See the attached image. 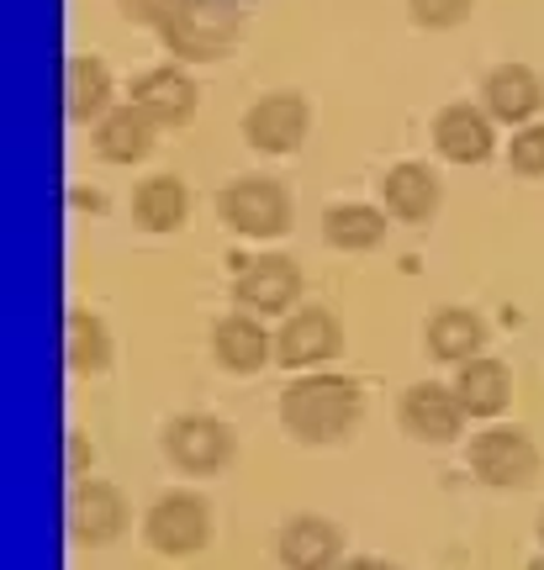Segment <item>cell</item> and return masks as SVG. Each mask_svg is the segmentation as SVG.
Instances as JSON below:
<instances>
[{
    "instance_id": "obj_12",
    "label": "cell",
    "mask_w": 544,
    "mask_h": 570,
    "mask_svg": "<svg viewBox=\"0 0 544 570\" xmlns=\"http://www.w3.org/2000/svg\"><path fill=\"white\" fill-rule=\"evenodd\" d=\"M275 560L285 570H339L343 566V529L323 512H297L275 533Z\"/></svg>"
},
{
    "instance_id": "obj_9",
    "label": "cell",
    "mask_w": 544,
    "mask_h": 570,
    "mask_svg": "<svg viewBox=\"0 0 544 570\" xmlns=\"http://www.w3.org/2000/svg\"><path fill=\"white\" fill-rule=\"evenodd\" d=\"M307 132H312V106L297 90H270V96H260L243 111V142L254 154H270V159L297 154L307 142Z\"/></svg>"
},
{
    "instance_id": "obj_16",
    "label": "cell",
    "mask_w": 544,
    "mask_h": 570,
    "mask_svg": "<svg viewBox=\"0 0 544 570\" xmlns=\"http://www.w3.org/2000/svg\"><path fill=\"white\" fill-rule=\"evenodd\" d=\"M212 360L227 375H260L275 360V333H264V323L254 312H233L212 327Z\"/></svg>"
},
{
    "instance_id": "obj_29",
    "label": "cell",
    "mask_w": 544,
    "mask_h": 570,
    "mask_svg": "<svg viewBox=\"0 0 544 570\" xmlns=\"http://www.w3.org/2000/svg\"><path fill=\"white\" fill-rule=\"evenodd\" d=\"M339 570H397V566H386V560H370V554H365V560H343Z\"/></svg>"
},
{
    "instance_id": "obj_8",
    "label": "cell",
    "mask_w": 544,
    "mask_h": 570,
    "mask_svg": "<svg viewBox=\"0 0 544 570\" xmlns=\"http://www.w3.org/2000/svg\"><path fill=\"white\" fill-rule=\"evenodd\" d=\"M343 354V323L328 306H291L275 327V365L285 370H323Z\"/></svg>"
},
{
    "instance_id": "obj_20",
    "label": "cell",
    "mask_w": 544,
    "mask_h": 570,
    "mask_svg": "<svg viewBox=\"0 0 544 570\" xmlns=\"http://www.w3.org/2000/svg\"><path fill=\"white\" fill-rule=\"evenodd\" d=\"M455 396H460L465 417H503L507 402H513V375H507L503 360L476 354V360L455 365Z\"/></svg>"
},
{
    "instance_id": "obj_2",
    "label": "cell",
    "mask_w": 544,
    "mask_h": 570,
    "mask_svg": "<svg viewBox=\"0 0 544 570\" xmlns=\"http://www.w3.org/2000/svg\"><path fill=\"white\" fill-rule=\"evenodd\" d=\"M154 32L164 53H175V63H217L243 38V6L239 0H175Z\"/></svg>"
},
{
    "instance_id": "obj_30",
    "label": "cell",
    "mask_w": 544,
    "mask_h": 570,
    "mask_svg": "<svg viewBox=\"0 0 544 570\" xmlns=\"http://www.w3.org/2000/svg\"><path fill=\"white\" fill-rule=\"evenodd\" d=\"M75 206H90V212H101V196H96V190H75Z\"/></svg>"
},
{
    "instance_id": "obj_26",
    "label": "cell",
    "mask_w": 544,
    "mask_h": 570,
    "mask_svg": "<svg viewBox=\"0 0 544 570\" xmlns=\"http://www.w3.org/2000/svg\"><path fill=\"white\" fill-rule=\"evenodd\" d=\"M407 11L418 27L428 32H449V27H460L470 11H476V0H407Z\"/></svg>"
},
{
    "instance_id": "obj_13",
    "label": "cell",
    "mask_w": 544,
    "mask_h": 570,
    "mask_svg": "<svg viewBox=\"0 0 544 570\" xmlns=\"http://www.w3.org/2000/svg\"><path fill=\"white\" fill-rule=\"evenodd\" d=\"M434 148L449 164H486L497 154V122H492V111L470 101H449L434 117Z\"/></svg>"
},
{
    "instance_id": "obj_3",
    "label": "cell",
    "mask_w": 544,
    "mask_h": 570,
    "mask_svg": "<svg viewBox=\"0 0 544 570\" xmlns=\"http://www.w3.org/2000/svg\"><path fill=\"white\" fill-rule=\"evenodd\" d=\"M217 217L239 238H254V244L285 238L291 233V190L281 180H270V175H239L233 185H222Z\"/></svg>"
},
{
    "instance_id": "obj_6",
    "label": "cell",
    "mask_w": 544,
    "mask_h": 570,
    "mask_svg": "<svg viewBox=\"0 0 544 570\" xmlns=\"http://www.w3.org/2000/svg\"><path fill=\"white\" fill-rule=\"evenodd\" d=\"M143 539L148 550L164 560H191L212 544V502L202 491H164L143 518Z\"/></svg>"
},
{
    "instance_id": "obj_24",
    "label": "cell",
    "mask_w": 544,
    "mask_h": 570,
    "mask_svg": "<svg viewBox=\"0 0 544 570\" xmlns=\"http://www.w3.org/2000/svg\"><path fill=\"white\" fill-rule=\"evenodd\" d=\"M386 217L391 212L370 202H333L323 212V238L328 248H343V254H370L386 238Z\"/></svg>"
},
{
    "instance_id": "obj_19",
    "label": "cell",
    "mask_w": 544,
    "mask_h": 570,
    "mask_svg": "<svg viewBox=\"0 0 544 570\" xmlns=\"http://www.w3.org/2000/svg\"><path fill=\"white\" fill-rule=\"evenodd\" d=\"M381 202H386V212H391L397 223H428V217L439 212V202H444L439 175H434L428 164H418V159L391 164V169L381 175Z\"/></svg>"
},
{
    "instance_id": "obj_15",
    "label": "cell",
    "mask_w": 544,
    "mask_h": 570,
    "mask_svg": "<svg viewBox=\"0 0 544 570\" xmlns=\"http://www.w3.org/2000/svg\"><path fill=\"white\" fill-rule=\"evenodd\" d=\"M111 106H117V80H111L106 59L69 53L64 59V117L75 127H90V122H101Z\"/></svg>"
},
{
    "instance_id": "obj_1",
    "label": "cell",
    "mask_w": 544,
    "mask_h": 570,
    "mask_svg": "<svg viewBox=\"0 0 544 570\" xmlns=\"http://www.w3.org/2000/svg\"><path fill=\"white\" fill-rule=\"evenodd\" d=\"M365 423V391L339 370H302L281 391V428L307 449H328L354 439Z\"/></svg>"
},
{
    "instance_id": "obj_5",
    "label": "cell",
    "mask_w": 544,
    "mask_h": 570,
    "mask_svg": "<svg viewBox=\"0 0 544 570\" xmlns=\"http://www.w3.org/2000/svg\"><path fill=\"white\" fill-rule=\"evenodd\" d=\"M159 449L164 460L185 475H217V470L233 465V454H239V433L212 417V412H181V417H169L159 433Z\"/></svg>"
},
{
    "instance_id": "obj_11",
    "label": "cell",
    "mask_w": 544,
    "mask_h": 570,
    "mask_svg": "<svg viewBox=\"0 0 544 570\" xmlns=\"http://www.w3.org/2000/svg\"><path fill=\"white\" fill-rule=\"evenodd\" d=\"M397 423H402L407 439H418V444H455L465 428V407L455 386H434V381H418V386L402 391V402H397Z\"/></svg>"
},
{
    "instance_id": "obj_25",
    "label": "cell",
    "mask_w": 544,
    "mask_h": 570,
    "mask_svg": "<svg viewBox=\"0 0 544 570\" xmlns=\"http://www.w3.org/2000/svg\"><path fill=\"white\" fill-rule=\"evenodd\" d=\"M507 164L528 175V180H540L544 175V122H524L513 127V142H507Z\"/></svg>"
},
{
    "instance_id": "obj_31",
    "label": "cell",
    "mask_w": 544,
    "mask_h": 570,
    "mask_svg": "<svg viewBox=\"0 0 544 570\" xmlns=\"http://www.w3.org/2000/svg\"><path fill=\"white\" fill-rule=\"evenodd\" d=\"M540 544H544V512H540Z\"/></svg>"
},
{
    "instance_id": "obj_18",
    "label": "cell",
    "mask_w": 544,
    "mask_h": 570,
    "mask_svg": "<svg viewBox=\"0 0 544 570\" xmlns=\"http://www.w3.org/2000/svg\"><path fill=\"white\" fill-rule=\"evenodd\" d=\"M90 142H96V154H101L106 164H143L159 148V122H154L138 101L111 106L101 122H96Z\"/></svg>"
},
{
    "instance_id": "obj_22",
    "label": "cell",
    "mask_w": 544,
    "mask_h": 570,
    "mask_svg": "<svg viewBox=\"0 0 544 570\" xmlns=\"http://www.w3.org/2000/svg\"><path fill=\"white\" fill-rule=\"evenodd\" d=\"M64 360H69L75 375H106L111 360H117L111 327L90 306H69V317H64Z\"/></svg>"
},
{
    "instance_id": "obj_14",
    "label": "cell",
    "mask_w": 544,
    "mask_h": 570,
    "mask_svg": "<svg viewBox=\"0 0 544 570\" xmlns=\"http://www.w3.org/2000/svg\"><path fill=\"white\" fill-rule=\"evenodd\" d=\"M133 101L164 127H185L196 117V101H202V90L196 80L185 75L181 63H154V69H143L138 80H133Z\"/></svg>"
},
{
    "instance_id": "obj_17",
    "label": "cell",
    "mask_w": 544,
    "mask_h": 570,
    "mask_svg": "<svg viewBox=\"0 0 544 570\" xmlns=\"http://www.w3.org/2000/svg\"><path fill=\"white\" fill-rule=\"evenodd\" d=\"M482 106L492 111V122L524 127L540 117L544 106V80L528 69V63H497L482 80Z\"/></svg>"
},
{
    "instance_id": "obj_21",
    "label": "cell",
    "mask_w": 544,
    "mask_h": 570,
    "mask_svg": "<svg viewBox=\"0 0 544 570\" xmlns=\"http://www.w3.org/2000/svg\"><path fill=\"white\" fill-rule=\"evenodd\" d=\"M424 344L444 365H465V360H476L486 348V323L470 306H439L424 327Z\"/></svg>"
},
{
    "instance_id": "obj_4",
    "label": "cell",
    "mask_w": 544,
    "mask_h": 570,
    "mask_svg": "<svg viewBox=\"0 0 544 570\" xmlns=\"http://www.w3.org/2000/svg\"><path fill=\"white\" fill-rule=\"evenodd\" d=\"M465 465L492 491H524L540 481V444L528 439L524 428L497 423V428H482V433L470 439Z\"/></svg>"
},
{
    "instance_id": "obj_23",
    "label": "cell",
    "mask_w": 544,
    "mask_h": 570,
    "mask_svg": "<svg viewBox=\"0 0 544 570\" xmlns=\"http://www.w3.org/2000/svg\"><path fill=\"white\" fill-rule=\"evenodd\" d=\"M185 217H191V190L181 175H148L133 190V223L143 233H181Z\"/></svg>"
},
{
    "instance_id": "obj_7",
    "label": "cell",
    "mask_w": 544,
    "mask_h": 570,
    "mask_svg": "<svg viewBox=\"0 0 544 570\" xmlns=\"http://www.w3.org/2000/svg\"><path fill=\"white\" fill-rule=\"evenodd\" d=\"M64 523H69V539H75V544H85V550H106V544H117L122 533H127L133 508H127L122 487L96 481V475H80V481L69 487Z\"/></svg>"
},
{
    "instance_id": "obj_10",
    "label": "cell",
    "mask_w": 544,
    "mask_h": 570,
    "mask_svg": "<svg viewBox=\"0 0 544 570\" xmlns=\"http://www.w3.org/2000/svg\"><path fill=\"white\" fill-rule=\"evenodd\" d=\"M297 296H302V269L285 254H254L233 275V302L254 317H285Z\"/></svg>"
},
{
    "instance_id": "obj_28",
    "label": "cell",
    "mask_w": 544,
    "mask_h": 570,
    "mask_svg": "<svg viewBox=\"0 0 544 570\" xmlns=\"http://www.w3.org/2000/svg\"><path fill=\"white\" fill-rule=\"evenodd\" d=\"M64 444H69V475L80 481V475H90V465H96V449H90V439H85L80 428H69L64 433Z\"/></svg>"
},
{
    "instance_id": "obj_32",
    "label": "cell",
    "mask_w": 544,
    "mask_h": 570,
    "mask_svg": "<svg viewBox=\"0 0 544 570\" xmlns=\"http://www.w3.org/2000/svg\"><path fill=\"white\" fill-rule=\"evenodd\" d=\"M534 570H544V560H540V566H534Z\"/></svg>"
},
{
    "instance_id": "obj_27",
    "label": "cell",
    "mask_w": 544,
    "mask_h": 570,
    "mask_svg": "<svg viewBox=\"0 0 544 570\" xmlns=\"http://www.w3.org/2000/svg\"><path fill=\"white\" fill-rule=\"evenodd\" d=\"M169 6H175V0H117V17L127 21V27H159V21L169 17Z\"/></svg>"
}]
</instances>
